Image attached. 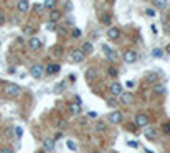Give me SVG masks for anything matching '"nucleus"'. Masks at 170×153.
<instances>
[{
    "label": "nucleus",
    "instance_id": "f257e3e1",
    "mask_svg": "<svg viewBox=\"0 0 170 153\" xmlns=\"http://www.w3.org/2000/svg\"><path fill=\"white\" fill-rule=\"evenodd\" d=\"M19 92H20V87L17 84H12V82H7L5 87H3V94H5L7 97H17L19 96Z\"/></svg>",
    "mask_w": 170,
    "mask_h": 153
},
{
    "label": "nucleus",
    "instance_id": "f03ea898",
    "mask_svg": "<svg viewBox=\"0 0 170 153\" xmlns=\"http://www.w3.org/2000/svg\"><path fill=\"white\" fill-rule=\"evenodd\" d=\"M134 124L138 128H148V124H150V117H148L146 114L140 112V114H136V117H134Z\"/></svg>",
    "mask_w": 170,
    "mask_h": 153
},
{
    "label": "nucleus",
    "instance_id": "7ed1b4c3",
    "mask_svg": "<svg viewBox=\"0 0 170 153\" xmlns=\"http://www.w3.org/2000/svg\"><path fill=\"white\" fill-rule=\"evenodd\" d=\"M136 60H138L136 51H133V49H126V51H124V55H123V61H124V63L131 65V63H134Z\"/></svg>",
    "mask_w": 170,
    "mask_h": 153
},
{
    "label": "nucleus",
    "instance_id": "20e7f679",
    "mask_svg": "<svg viewBox=\"0 0 170 153\" xmlns=\"http://www.w3.org/2000/svg\"><path fill=\"white\" fill-rule=\"evenodd\" d=\"M84 58H85V55L80 49H72V51H70V61H72V63H82Z\"/></svg>",
    "mask_w": 170,
    "mask_h": 153
},
{
    "label": "nucleus",
    "instance_id": "39448f33",
    "mask_svg": "<svg viewBox=\"0 0 170 153\" xmlns=\"http://www.w3.org/2000/svg\"><path fill=\"white\" fill-rule=\"evenodd\" d=\"M107 121H109L111 124H119V123L123 121L121 111H112V112H109V116H107Z\"/></svg>",
    "mask_w": 170,
    "mask_h": 153
},
{
    "label": "nucleus",
    "instance_id": "423d86ee",
    "mask_svg": "<svg viewBox=\"0 0 170 153\" xmlns=\"http://www.w3.org/2000/svg\"><path fill=\"white\" fill-rule=\"evenodd\" d=\"M29 73H31L32 78H41V77H43V73H44L43 65H32L31 70H29Z\"/></svg>",
    "mask_w": 170,
    "mask_h": 153
},
{
    "label": "nucleus",
    "instance_id": "0eeeda50",
    "mask_svg": "<svg viewBox=\"0 0 170 153\" xmlns=\"http://www.w3.org/2000/svg\"><path fill=\"white\" fill-rule=\"evenodd\" d=\"M29 49H32V51H38V49L43 46V41L39 38H29V43H27Z\"/></svg>",
    "mask_w": 170,
    "mask_h": 153
},
{
    "label": "nucleus",
    "instance_id": "6e6552de",
    "mask_svg": "<svg viewBox=\"0 0 170 153\" xmlns=\"http://www.w3.org/2000/svg\"><path fill=\"white\" fill-rule=\"evenodd\" d=\"M109 90L112 96H121L123 94V85L119 84V82H112V84L109 85Z\"/></svg>",
    "mask_w": 170,
    "mask_h": 153
},
{
    "label": "nucleus",
    "instance_id": "1a4fd4ad",
    "mask_svg": "<svg viewBox=\"0 0 170 153\" xmlns=\"http://www.w3.org/2000/svg\"><path fill=\"white\" fill-rule=\"evenodd\" d=\"M119 102H121L123 106H129L133 102V94H129V92L121 94V96H119Z\"/></svg>",
    "mask_w": 170,
    "mask_h": 153
},
{
    "label": "nucleus",
    "instance_id": "9d476101",
    "mask_svg": "<svg viewBox=\"0 0 170 153\" xmlns=\"http://www.w3.org/2000/svg\"><path fill=\"white\" fill-rule=\"evenodd\" d=\"M119 36H121V31H119L118 27H109L107 29V38L109 39L116 41V39H119Z\"/></svg>",
    "mask_w": 170,
    "mask_h": 153
},
{
    "label": "nucleus",
    "instance_id": "9b49d317",
    "mask_svg": "<svg viewBox=\"0 0 170 153\" xmlns=\"http://www.w3.org/2000/svg\"><path fill=\"white\" fill-rule=\"evenodd\" d=\"M60 70H61V67H60L58 63H51V65H48V67L44 68V72H46L48 75H56Z\"/></svg>",
    "mask_w": 170,
    "mask_h": 153
},
{
    "label": "nucleus",
    "instance_id": "f8f14e48",
    "mask_svg": "<svg viewBox=\"0 0 170 153\" xmlns=\"http://www.w3.org/2000/svg\"><path fill=\"white\" fill-rule=\"evenodd\" d=\"M68 111H70L72 114L77 116V114L82 112V106L78 104V102H70V104H68Z\"/></svg>",
    "mask_w": 170,
    "mask_h": 153
},
{
    "label": "nucleus",
    "instance_id": "ddd939ff",
    "mask_svg": "<svg viewBox=\"0 0 170 153\" xmlns=\"http://www.w3.org/2000/svg\"><path fill=\"white\" fill-rule=\"evenodd\" d=\"M17 10L19 12H29L31 10V3H29L27 0H20V2H17Z\"/></svg>",
    "mask_w": 170,
    "mask_h": 153
},
{
    "label": "nucleus",
    "instance_id": "4468645a",
    "mask_svg": "<svg viewBox=\"0 0 170 153\" xmlns=\"http://www.w3.org/2000/svg\"><path fill=\"white\" fill-rule=\"evenodd\" d=\"M43 146H44V150H46V151H53V150H55V139H53V138H44Z\"/></svg>",
    "mask_w": 170,
    "mask_h": 153
},
{
    "label": "nucleus",
    "instance_id": "2eb2a0df",
    "mask_svg": "<svg viewBox=\"0 0 170 153\" xmlns=\"http://www.w3.org/2000/svg\"><path fill=\"white\" fill-rule=\"evenodd\" d=\"M60 19H61V12L58 10V9H53L51 12H49V22L55 24V22H58Z\"/></svg>",
    "mask_w": 170,
    "mask_h": 153
},
{
    "label": "nucleus",
    "instance_id": "dca6fc26",
    "mask_svg": "<svg viewBox=\"0 0 170 153\" xmlns=\"http://www.w3.org/2000/svg\"><path fill=\"white\" fill-rule=\"evenodd\" d=\"M145 136H146V139H150V141H155L156 139V131L153 129V128H145Z\"/></svg>",
    "mask_w": 170,
    "mask_h": 153
},
{
    "label": "nucleus",
    "instance_id": "f3484780",
    "mask_svg": "<svg viewBox=\"0 0 170 153\" xmlns=\"http://www.w3.org/2000/svg\"><path fill=\"white\" fill-rule=\"evenodd\" d=\"M82 53H84V55H90V53L94 51V46H92V43H90V41H85L84 44H82V49H80Z\"/></svg>",
    "mask_w": 170,
    "mask_h": 153
},
{
    "label": "nucleus",
    "instance_id": "a211bd4d",
    "mask_svg": "<svg viewBox=\"0 0 170 153\" xmlns=\"http://www.w3.org/2000/svg\"><path fill=\"white\" fill-rule=\"evenodd\" d=\"M85 77H87V80H89V82H94L95 78H97V70L89 68V70H87V73H85Z\"/></svg>",
    "mask_w": 170,
    "mask_h": 153
},
{
    "label": "nucleus",
    "instance_id": "6ab92c4d",
    "mask_svg": "<svg viewBox=\"0 0 170 153\" xmlns=\"http://www.w3.org/2000/svg\"><path fill=\"white\" fill-rule=\"evenodd\" d=\"M153 92H155L156 96H163L165 94V85L163 84H155L153 85Z\"/></svg>",
    "mask_w": 170,
    "mask_h": 153
},
{
    "label": "nucleus",
    "instance_id": "aec40b11",
    "mask_svg": "<svg viewBox=\"0 0 170 153\" xmlns=\"http://www.w3.org/2000/svg\"><path fill=\"white\" fill-rule=\"evenodd\" d=\"M41 5H43V9H49V10H53V9L56 7V0H46V2H43Z\"/></svg>",
    "mask_w": 170,
    "mask_h": 153
},
{
    "label": "nucleus",
    "instance_id": "412c9836",
    "mask_svg": "<svg viewBox=\"0 0 170 153\" xmlns=\"http://www.w3.org/2000/svg\"><path fill=\"white\" fill-rule=\"evenodd\" d=\"M53 90H55V94H61V92L65 90V82H58Z\"/></svg>",
    "mask_w": 170,
    "mask_h": 153
},
{
    "label": "nucleus",
    "instance_id": "4be33fe9",
    "mask_svg": "<svg viewBox=\"0 0 170 153\" xmlns=\"http://www.w3.org/2000/svg\"><path fill=\"white\" fill-rule=\"evenodd\" d=\"M153 5H155L156 9H165V7H167V2H165V0H155Z\"/></svg>",
    "mask_w": 170,
    "mask_h": 153
},
{
    "label": "nucleus",
    "instance_id": "5701e85b",
    "mask_svg": "<svg viewBox=\"0 0 170 153\" xmlns=\"http://www.w3.org/2000/svg\"><path fill=\"white\" fill-rule=\"evenodd\" d=\"M95 129H97L99 133H104V131L107 129V124L106 123H97V124H95Z\"/></svg>",
    "mask_w": 170,
    "mask_h": 153
},
{
    "label": "nucleus",
    "instance_id": "b1692460",
    "mask_svg": "<svg viewBox=\"0 0 170 153\" xmlns=\"http://www.w3.org/2000/svg\"><path fill=\"white\" fill-rule=\"evenodd\" d=\"M156 78H158V73H148L146 75V80L151 84H156Z\"/></svg>",
    "mask_w": 170,
    "mask_h": 153
},
{
    "label": "nucleus",
    "instance_id": "393cba45",
    "mask_svg": "<svg viewBox=\"0 0 170 153\" xmlns=\"http://www.w3.org/2000/svg\"><path fill=\"white\" fill-rule=\"evenodd\" d=\"M107 73H109V77H118V68H116V67H109V68H107Z\"/></svg>",
    "mask_w": 170,
    "mask_h": 153
},
{
    "label": "nucleus",
    "instance_id": "a878e982",
    "mask_svg": "<svg viewBox=\"0 0 170 153\" xmlns=\"http://www.w3.org/2000/svg\"><path fill=\"white\" fill-rule=\"evenodd\" d=\"M66 146H68V150L77 151V143H75V141H72V139H68V141H66Z\"/></svg>",
    "mask_w": 170,
    "mask_h": 153
},
{
    "label": "nucleus",
    "instance_id": "bb28decb",
    "mask_svg": "<svg viewBox=\"0 0 170 153\" xmlns=\"http://www.w3.org/2000/svg\"><path fill=\"white\" fill-rule=\"evenodd\" d=\"M151 55L155 56V58H162V55H163V51H162L160 48H155V49L151 51Z\"/></svg>",
    "mask_w": 170,
    "mask_h": 153
},
{
    "label": "nucleus",
    "instance_id": "cd10ccee",
    "mask_svg": "<svg viewBox=\"0 0 170 153\" xmlns=\"http://www.w3.org/2000/svg\"><path fill=\"white\" fill-rule=\"evenodd\" d=\"M101 22H104V24H109L111 22V14H104L101 17Z\"/></svg>",
    "mask_w": 170,
    "mask_h": 153
},
{
    "label": "nucleus",
    "instance_id": "c85d7f7f",
    "mask_svg": "<svg viewBox=\"0 0 170 153\" xmlns=\"http://www.w3.org/2000/svg\"><path fill=\"white\" fill-rule=\"evenodd\" d=\"M107 58H109V60H112V61H118V53L111 49V53H109V55H107Z\"/></svg>",
    "mask_w": 170,
    "mask_h": 153
},
{
    "label": "nucleus",
    "instance_id": "c756f323",
    "mask_svg": "<svg viewBox=\"0 0 170 153\" xmlns=\"http://www.w3.org/2000/svg\"><path fill=\"white\" fill-rule=\"evenodd\" d=\"M162 129H163V133H165V134H168V133H170V123H163Z\"/></svg>",
    "mask_w": 170,
    "mask_h": 153
},
{
    "label": "nucleus",
    "instance_id": "7c9ffc66",
    "mask_svg": "<svg viewBox=\"0 0 170 153\" xmlns=\"http://www.w3.org/2000/svg\"><path fill=\"white\" fill-rule=\"evenodd\" d=\"M80 34H82V31H80V29L73 27V31H72V36H73V38H80Z\"/></svg>",
    "mask_w": 170,
    "mask_h": 153
},
{
    "label": "nucleus",
    "instance_id": "2f4dec72",
    "mask_svg": "<svg viewBox=\"0 0 170 153\" xmlns=\"http://www.w3.org/2000/svg\"><path fill=\"white\" fill-rule=\"evenodd\" d=\"M12 133H14V129H12V128H7V129L3 131V136H5V138H10Z\"/></svg>",
    "mask_w": 170,
    "mask_h": 153
},
{
    "label": "nucleus",
    "instance_id": "473e14b6",
    "mask_svg": "<svg viewBox=\"0 0 170 153\" xmlns=\"http://www.w3.org/2000/svg\"><path fill=\"white\" fill-rule=\"evenodd\" d=\"M14 134L17 136V138H20V136H22V128H14Z\"/></svg>",
    "mask_w": 170,
    "mask_h": 153
},
{
    "label": "nucleus",
    "instance_id": "72a5a7b5",
    "mask_svg": "<svg viewBox=\"0 0 170 153\" xmlns=\"http://www.w3.org/2000/svg\"><path fill=\"white\" fill-rule=\"evenodd\" d=\"M146 15H148V17H155V15H156V12L153 10V9H146Z\"/></svg>",
    "mask_w": 170,
    "mask_h": 153
},
{
    "label": "nucleus",
    "instance_id": "f704fd0d",
    "mask_svg": "<svg viewBox=\"0 0 170 153\" xmlns=\"http://www.w3.org/2000/svg\"><path fill=\"white\" fill-rule=\"evenodd\" d=\"M58 126H60L61 129H65V128H66V121H63V119H60V121H58Z\"/></svg>",
    "mask_w": 170,
    "mask_h": 153
},
{
    "label": "nucleus",
    "instance_id": "c9c22d12",
    "mask_svg": "<svg viewBox=\"0 0 170 153\" xmlns=\"http://www.w3.org/2000/svg\"><path fill=\"white\" fill-rule=\"evenodd\" d=\"M126 87H128V89H133V87H134V82H133V80H128V82H126Z\"/></svg>",
    "mask_w": 170,
    "mask_h": 153
},
{
    "label": "nucleus",
    "instance_id": "e433bc0d",
    "mask_svg": "<svg viewBox=\"0 0 170 153\" xmlns=\"http://www.w3.org/2000/svg\"><path fill=\"white\" fill-rule=\"evenodd\" d=\"M32 9H34V12H41V10H43V5L39 3V5H34Z\"/></svg>",
    "mask_w": 170,
    "mask_h": 153
},
{
    "label": "nucleus",
    "instance_id": "4c0bfd02",
    "mask_svg": "<svg viewBox=\"0 0 170 153\" xmlns=\"http://www.w3.org/2000/svg\"><path fill=\"white\" fill-rule=\"evenodd\" d=\"M2 153H14V150H12L10 146H7V148H3V150H2Z\"/></svg>",
    "mask_w": 170,
    "mask_h": 153
},
{
    "label": "nucleus",
    "instance_id": "58836bf2",
    "mask_svg": "<svg viewBox=\"0 0 170 153\" xmlns=\"http://www.w3.org/2000/svg\"><path fill=\"white\" fill-rule=\"evenodd\" d=\"M128 145H129L131 148H138V143L136 141H128Z\"/></svg>",
    "mask_w": 170,
    "mask_h": 153
},
{
    "label": "nucleus",
    "instance_id": "ea45409f",
    "mask_svg": "<svg viewBox=\"0 0 170 153\" xmlns=\"http://www.w3.org/2000/svg\"><path fill=\"white\" fill-rule=\"evenodd\" d=\"M48 29H49V31H55V24H53V22H48V26H46Z\"/></svg>",
    "mask_w": 170,
    "mask_h": 153
},
{
    "label": "nucleus",
    "instance_id": "a19ab883",
    "mask_svg": "<svg viewBox=\"0 0 170 153\" xmlns=\"http://www.w3.org/2000/svg\"><path fill=\"white\" fill-rule=\"evenodd\" d=\"M107 104H109V106H116V101H114V99H109V101H107Z\"/></svg>",
    "mask_w": 170,
    "mask_h": 153
},
{
    "label": "nucleus",
    "instance_id": "79ce46f5",
    "mask_svg": "<svg viewBox=\"0 0 170 153\" xmlns=\"http://www.w3.org/2000/svg\"><path fill=\"white\" fill-rule=\"evenodd\" d=\"M5 22V19H3V15H2V12H0V26H2V24Z\"/></svg>",
    "mask_w": 170,
    "mask_h": 153
},
{
    "label": "nucleus",
    "instance_id": "37998d69",
    "mask_svg": "<svg viewBox=\"0 0 170 153\" xmlns=\"http://www.w3.org/2000/svg\"><path fill=\"white\" fill-rule=\"evenodd\" d=\"M165 51H167V53H168V55H170V43L167 44V48H165Z\"/></svg>",
    "mask_w": 170,
    "mask_h": 153
},
{
    "label": "nucleus",
    "instance_id": "c03bdc74",
    "mask_svg": "<svg viewBox=\"0 0 170 153\" xmlns=\"http://www.w3.org/2000/svg\"><path fill=\"white\" fill-rule=\"evenodd\" d=\"M145 151H146V153H155V151H151V150H145Z\"/></svg>",
    "mask_w": 170,
    "mask_h": 153
},
{
    "label": "nucleus",
    "instance_id": "a18cd8bd",
    "mask_svg": "<svg viewBox=\"0 0 170 153\" xmlns=\"http://www.w3.org/2000/svg\"><path fill=\"white\" fill-rule=\"evenodd\" d=\"M39 153H46V151H44V150H43V151H39Z\"/></svg>",
    "mask_w": 170,
    "mask_h": 153
},
{
    "label": "nucleus",
    "instance_id": "49530a36",
    "mask_svg": "<svg viewBox=\"0 0 170 153\" xmlns=\"http://www.w3.org/2000/svg\"><path fill=\"white\" fill-rule=\"evenodd\" d=\"M92 153H101V151H92Z\"/></svg>",
    "mask_w": 170,
    "mask_h": 153
},
{
    "label": "nucleus",
    "instance_id": "de8ad7c7",
    "mask_svg": "<svg viewBox=\"0 0 170 153\" xmlns=\"http://www.w3.org/2000/svg\"><path fill=\"white\" fill-rule=\"evenodd\" d=\"M0 121H2V117H0Z\"/></svg>",
    "mask_w": 170,
    "mask_h": 153
}]
</instances>
